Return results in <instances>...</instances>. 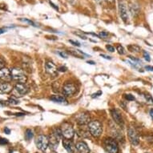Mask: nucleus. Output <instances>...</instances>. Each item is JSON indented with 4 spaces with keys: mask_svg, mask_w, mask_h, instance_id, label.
<instances>
[{
    "mask_svg": "<svg viewBox=\"0 0 153 153\" xmlns=\"http://www.w3.org/2000/svg\"><path fill=\"white\" fill-rule=\"evenodd\" d=\"M128 136L129 138L131 143L134 146L138 145L140 143V139H139V136L137 132H136V129L132 127L128 128Z\"/></svg>",
    "mask_w": 153,
    "mask_h": 153,
    "instance_id": "nucleus-8",
    "label": "nucleus"
},
{
    "mask_svg": "<svg viewBox=\"0 0 153 153\" xmlns=\"http://www.w3.org/2000/svg\"><path fill=\"white\" fill-rule=\"evenodd\" d=\"M100 56L101 57H103V58L106 59H111V57H110V56H108V55H103V54H101Z\"/></svg>",
    "mask_w": 153,
    "mask_h": 153,
    "instance_id": "nucleus-36",
    "label": "nucleus"
},
{
    "mask_svg": "<svg viewBox=\"0 0 153 153\" xmlns=\"http://www.w3.org/2000/svg\"><path fill=\"white\" fill-rule=\"evenodd\" d=\"M144 97H145L146 100H147L148 103L153 104V98L152 97V95H148V94H146V95H144Z\"/></svg>",
    "mask_w": 153,
    "mask_h": 153,
    "instance_id": "nucleus-24",
    "label": "nucleus"
},
{
    "mask_svg": "<svg viewBox=\"0 0 153 153\" xmlns=\"http://www.w3.org/2000/svg\"><path fill=\"white\" fill-rule=\"evenodd\" d=\"M0 79L5 82H9L12 79L11 71L8 68H3L0 69Z\"/></svg>",
    "mask_w": 153,
    "mask_h": 153,
    "instance_id": "nucleus-11",
    "label": "nucleus"
},
{
    "mask_svg": "<svg viewBox=\"0 0 153 153\" xmlns=\"http://www.w3.org/2000/svg\"><path fill=\"white\" fill-rule=\"evenodd\" d=\"M100 95H102V91H99L97 93H95V94H93L91 97H92V98H95V97H98V96H100Z\"/></svg>",
    "mask_w": 153,
    "mask_h": 153,
    "instance_id": "nucleus-34",
    "label": "nucleus"
},
{
    "mask_svg": "<svg viewBox=\"0 0 153 153\" xmlns=\"http://www.w3.org/2000/svg\"><path fill=\"white\" fill-rule=\"evenodd\" d=\"M77 88L74 83H66L63 88V92L65 96H71L76 92Z\"/></svg>",
    "mask_w": 153,
    "mask_h": 153,
    "instance_id": "nucleus-9",
    "label": "nucleus"
},
{
    "mask_svg": "<svg viewBox=\"0 0 153 153\" xmlns=\"http://www.w3.org/2000/svg\"><path fill=\"white\" fill-rule=\"evenodd\" d=\"M63 147L66 150L68 151V153H75L76 152V147L74 145V143L70 140H67L65 139L63 142Z\"/></svg>",
    "mask_w": 153,
    "mask_h": 153,
    "instance_id": "nucleus-14",
    "label": "nucleus"
},
{
    "mask_svg": "<svg viewBox=\"0 0 153 153\" xmlns=\"http://www.w3.org/2000/svg\"><path fill=\"white\" fill-rule=\"evenodd\" d=\"M58 54L60 55L61 57H63L64 59H68V54L66 52H63V51H58Z\"/></svg>",
    "mask_w": 153,
    "mask_h": 153,
    "instance_id": "nucleus-28",
    "label": "nucleus"
},
{
    "mask_svg": "<svg viewBox=\"0 0 153 153\" xmlns=\"http://www.w3.org/2000/svg\"><path fill=\"white\" fill-rule=\"evenodd\" d=\"M11 76H12V79L19 83H25L27 79L24 71L21 70L20 68H13L11 70Z\"/></svg>",
    "mask_w": 153,
    "mask_h": 153,
    "instance_id": "nucleus-3",
    "label": "nucleus"
},
{
    "mask_svg": "<svg viewBox=\"0 0 153 153\" xmlns=\"http://www.w3.org/2000/svg\"><path fill=\"white\" fill-rule=\"evenodd\" d=\"M69 42H70L71 44H73L74 46H76V47H79L80 46V43H79V42H77V41H74V40H69Z\"/></svg>",
    "mask_w": 153,
    "mask_h": 153,
    "instance_id": "nucleus-32",
    "label": "nucleus"
},
{
    "mask_svg": "<svg viewBox=\"0 0 153 153\" xmlns=\"http://www.w3.org/2000/svg\"><path fill=\"white\" fill-rule=\"evenodd\" d=\"M7 143H8V140L3 138V137H0V144L1 145H5Z\"/></svg>",
    "mask_w": 153,
    "mask_h": 153,
    "instance_id": "nucleus-26",
    "label": "nucleus"
},
{
    "mask_svg": "<svg viewBox=\"0 0 153 153\" xmlns=\"http://www.w3.org/2000/svg\"><path fill=\"white\" fill-rule=\"evenodd\" d=\"M111 116H112L113 120L116 122L118 125L123 126V120L122 116H121L120 113L117 110H111Z\"/></svg>",
    "mask_w": 153,
    "mask_h": 153,
    "instance_id": "nucleus-13",
    "label": "nucleus"
},
{
    "mask_svg": "<svg viewBox=\"0 0 153 153\" xmlns=\"http://www.w3.org/2000/svg\"><path fill=\"white\" fill-rule=\"evenodd\" d=\"M150 116H151V117H152V119L153 120V109L150 110Z\"/></svg>",
    "mask_w": 153,
    "mask_h": 153,
    "instance_id": "nucleus-42",
    "label": "nucleus"
},
{
    "mask_svg": "<svg viewBox=\"0 0 153 153\" xmlns=\"http://www.w3.org/2000/svg\"><path fill=\"white\" fill-rule=\"evenodd\" d=\"M76 120H77V123L79 124V125H84L86 123H89L90 122V116H88V114L86 113H82L80 115H79L77 117H76Z\"/></svg>",
    "mask_w": 153,
    "mask_h": 153,
    "instance_id": "nucleus-15",
    "label": "nucleus"
},
{
    "mask_svg": "<svg viewBox=\"0 0 153 153\" xmlns=\"http://www.w3.org/2000/svg\"><path fill=\"white\" fill-rule=\"evenodd\" d=\"M88 63H89V64H91V65H95V62H93V61H88Z\"/></svg>",
    "mask_w": 153,
    "mask_h": 153,
    "instance_id": "nucleus-43",
    "label": "nucleus"
},
{
    "mask_svg": "<svg viewBox=\"0 0 153 153\" xmlns=\"http://www.w3.org/2000/svg\"><path fill=\"white\" fill-rule=\"evenodd\" d=\"M95 1L98 4H103V2H104V0H95Z\"/></svg>",
    "mask_w": 153,
    "mask_h": 153,
    "instance_id": "nucleus-41",
    "label": "nucleus"
},
{
    "mask_svg": "<svg viewBox=\"0 0 153 153\" xmlns=\"http://www.w3.org/2000/svg\"><path fill=\"white\" fill-rule=\"evenodd\" d=\"M145 69L148 71H153V67L152 66H146Z\"/></svg>",
    "mask_w": 153,
    "mask_h": 153,
    "instance_id": "nucleus-37",
    "label": "nucleus"
},
{
    "mask_svg": "<svg viewBox=\"0 0 153 153\" xmlns=\"http://www.w3.org/2000/svg\"><path fill=\"white\" fill-rule=\"evenodd\" d=\"M4 131H5L6 134H7V135H9V134H10V130L8 128H4Z\"/></svg>",
    "mask_w": 153,
    "mask_h": 153,
    "instance_id": "nucleus-38",
    "label": "nucleus"
},
{
    "mask_svg": "<svg viewBox=\"0 0 153 153\" xmlns=\"http://www.w3.org/2000/svg\"><path fill=\"white\" fill-rule=\"evenodd\" d=\"M143 57H144V59H145L148 62H150L151 61L150 55H149V54H148L147 51H144V52H143Z\"/></svg>",
    "mask_w": 153,
    "mask_h": 153,
    "instance_id": "nucleus-27",
    "label": "nucleus"
},
{
    "mask_svg": "<svg viewBox=\"0 0 153 153\" xmlns=\"http://www.w3.org/2000/svg\"><path fill=\"white\" fill-rule=\"evenodd\" d=\"M3 66H4V62H3V60H2V59H0V69L3 68Z\"/></svg>",
    "mask_w": 153,
    "mask_h": 153,
    "instance_id": "nucleus-39",
    "label": "nucleus"
},
{
    "mask_svg": "<svg viewBox=\"0 0 153 153\" xmlns=\"http://www.w3.org/2000/svg\"><path fill=\"white\" fill-rule=\"evenodd\" d=\"M129 8H130V11L132 14L133 16H136L140 13V8L136 4H130Z\"/></svg>",
    "mask_w": 153,
    "mask_h": 153,
    "instance_id": "nucleus-20",
    "label": "nucleus"
},
{
    "mask_svg": "<svg viewBox=\"0 0 153 153\" xmlns=\"http://www.w3.org/2000/svg\"><path fill=\"white\" fill-rule=\"evenodd\" d=\"M106 48H107V50L109 51L110 52H114V51H115V48L112 47L111 45H107L106 46Z\"/></svg>",
    "mask_w": 153,
    "mask_h": 153,
    "instance_id": "nucleus-30",
    "label": "nucleus"
},
{
    "mask_svg": "<svg viewBox=\"0 0 153 153\" xmlns=\"http://www.w3.org/2000/svg\"><path fill=\"white\" fill-rule=\"evenodd\" d=\"M106 1H107V2H108L109 3H113L115 0H106Z\"/></svg>",
    "mask_w": 153,
    "mask_h": 153,
    "instance_id": "nucleus-44",
    "label": "nucleus"
},
{
    "mask_svg": "<svg viewBox=\"0 0 153 153\" xmlns=\"http://www.w3.org/2000/svg\"><path fill=\"white\" fill-rule=\"evenodd\" d=\"M46 71L49 74V75H52V76H56L57 75V71L58 69L56 68V66L52 63V62H47L45 65Z\"/></svg>",
    "mask_w": 153,
    "mask_h": 153,
    "instance_id": "nucleus-12",
    "label": "nucleus"
},
{
    "mask_svg": "<svg viewBox=\"0 0 153 153\" xmlns=\"http://www.w3.org/2000/svg\"><path fill=\"white\" fill-rule=\"evenodd\" d=\"M58 71H67V68L66 67H59V68H58Z\"/></svg>",
    "mask_w": 153,
    "mask_h": 153,
    "instance_id": "nucleus-35",
    "label": "nucleus"
},
{
    "mask_svg": "<svg viewBox=\"0 0 153 153\" xmlns=\"http://www.w3.org/2000/svg\"><path fill=\"white\" fill-rule=\"evenodd\" d=\"M33 136H34V133L30 129H27L25 131V139L26 140H30L31 139L33 138Z\"/></svg>",
    "mask_w": 153,
    "mask_h": 153,
    "instance_id": "nucleus-21",
    "label": "nucleus"
},
{
    "mask_svg": "<svg viewBox=\"0 0 153 153\" xmlns=\"http://www.w3.org/2000/svg\"><path fill=\"white\" fill-rule=\"evenodd\" d=\"M69 53H70L71 55H74L75 57H79V58H84L83 56H88L86 54H84V53L82 52L79 50H70L69 51Z\"/></svg>",
    "mask_w": 153,
    "mask_h": 153,
    "instance_id": "nucleus-19",
    "label": "nucleus"
},
{
    "mask_svg": "<svg viewBox=\"0 0 153 153\" xmlns=\"http://www.w3.org/2000/svg\"><path fill=\"white\" fill-rule=\"evenodd\" d=\"M62 132H61L60 128H54L50 134L49 137V144L51 148L55 149L59 145V142L60 140Z\"/></svg>",
    "mask_w": 153,
    "mask_h": 153,
    "instance_id": "nucleus-1",
    "label": "nucleus"
},
{
    "mask_svg": "<svg viewBox=\"0 0 153 153\" xmlns=\"http://www.w3.org/2000/svg\"><path fill=\"white\" fill-rule=\"evenodd\" d=\"M125 98L129 101L135 100V97H134L132 95H130V94H128V95H125Z\"/></svg>",
    "mask_w": 153,
    "mask_h": 153,
    "instance_id": "nucleus-29",
    "label": "nucleus"
},
{
    "mask_svg": "<svg viewBox=\"0 0 153 153\" xmlns=\"http://www.w3.org/2000/svg\"><path fill=\"white\" fill-rule=\"evenodd\" d=\"M61 132L62 136L67 140H71L74 136V129H73L71 124L68 122L63 123L61 126Z\"/></svg>",
    "mask_w": 153,
    "mask_h": 153,
    "instance_id": "nucleus-5",
    "label": "nucleus"
},
{
    "mask_svg": "<svg viewBox=\"0 0 153 153\" xmlns=\"http://www.w3.org/2000/svg\"><path fill=\"white\" fill-rule=\"evenodd\" d=\"M88 130L95 138H98L101 136L102 131H103V128H102V124L100 122L97 120L91 121L90 123H88Z\"/></svg>",
    "mask_w": 153,
    "mask_h": 153,
    "instance_id": "nucleus-2",
    "label": "nucleus"
},
{
    "mask_svg": "<svg viewBox=\"0 0 153 153\" xmlns=\"http://www.w3.org/2000/svg\"><path fill=\"white\" fill-rule=\"evenodd\" d=\"M13 88L12 86L10 85V83H0V91L3 93H9L12 91Z\"/></svg>",
    "mask_w": 153,
    "mask_h": 153,
    "instance_id": "nucleus-18",
    "label": "nucleus"
},
{
    "mask_svg": "<svg viewBox=\"0 0 153 153\" xmlns=\"http://www.w3.org/2000/svg\"><path fill=\"white\" fill-rule=\"evenodd\" d=\"M8 103H10V104H18V103H19V102H18L17 100H14V99H12V98H10L9 99V100H8Z\"/></svg>",
    "mask_w": 153,
    "mask_h": 153,
    "instance_id": "nucleus-31",
    "label": "nucleus"
},
{
    "mask_svg": "<svg viewBox=\"0 0 153 153\" xmlns=\"http://www.w3.org/2000/svg\"><path fill=\"white\" fill-rule=\"evenodd\" d=\"M116 49H117V51H118V52L120 55H123V54H125L124 48H123L121 45H117V47H116Z\"/></svg>",
    "mask_w": 153,
    "mask_h": 153,
    "instance_id": "nucleus-23",
    "label": "nucleus"
},
{
    "mask_svg": "<svg viewBox=\"0 0 153 153\" xmlns=\"http://www.w3.org/2000/svg\"><path fill=\"white\" fill-rule=\"evenodd\" d=\"M7 31V29H3V28H0V35L1 34H3L4 32Z\"/></svg>",
    "mask_w": 153,
    "mask_h": 153,
    "instance_id": "nucleus-40",
    "label": "nucleus"
},
{
    "mask_svg": "<svg viewBox=\"0 0 153 153\" xmlns=\"http://www.w3.org/2000/svg\"><path fill=\"white\" fill-rule=\"evenodd\" d=\"M20 21H22V22H24V23H29V24H30L31 26H34V27H36V25H35V23H34L33 21L29 20V19H20Z\"/></svg>",
    "mask_w": 153,
    "mask_h": 153,
    "instance_id": "nucleus-25",
    "label": "nucleus"
},
{
    "mask_svg": "<svg viewBox=\"0 0 153 153\" xmlns=\"http://www.w3.org/2000/svg\"><path fill=\"white\" fill-rule=\"evenodd\" d=\"M35 144L39 150L42 151V152H45L47 148H48V145H49V139L46 136L40 135L36 138Z\"/></svg>",
    "mask_w": 153,
    "mask_h": 153,
    "instance_id": "nucleus-6",
    "label": "nucleus"
},
{
    "mask_svg": "<svg viewBox=\"0 0 153 153\" xmlns=\"http://www.w3.org/2000/svg\"><path fill=\"white\" fill-rule=\"evenodd\" d=\"M128 49L131 52H139V51H140V48L139 46L134 45V44L128 46Z\"/></svg>",
    "mask_w": 153,
    "mask_h": 153,
    "instance_id": "nucleus-22",
    "label": "nucleus"
},
{
    "mask_svg": "<svg viewBox=\"0 0 153 153\" xmlns=\"http://www.w3.org/2000/svg\"><path fill=\"white\" fill-rule=\"evenodd\" d=\"M108 35V33L104 32V31H102V32L100 33L99 36H100V37H102V38H105V37H107Z\"/></svg>",
    "mask_w": 153,
    "mask_h": 153,
    "instance_id": "nucleus-33",
    "label": "nucleus"
},
{
    "mask_svg": "<svg viewBox=\"0 0 153 153\" xmlns=\"http://www.w3.org/2000/svg\"><path fill=\"white\" fill-rule=\"evenodd\" d=\"M50 100L53 102L57 103H60V104H68V100L66 99L65 96L59 95H52L50 98Z\"/></svg>",
    "mask_w": 153,
    "mask_h": 153,
    "instance_id": "nucleus-17",
    "label": "nucleus"
},
{
    "mask_svg": "<svg viewBox=\"0 0 153 153\" xmlns=\"http://www.w3.org/2000/svg\"><path fill=\"white\" fill-rule=\"evenodd\" d=\"M103 145L109 153H117L119 151L118 144L112 138H106L103 140Z\"/></svg>",
    "mask_w": 153,
    "mask_h": 153,
    "instance_id": "nucleus-4",
    "label": "nucleus"
},
{
    "mask_svg": "<svg viewBox=\"0 0 153 153\" xmlns=\"http://www.w3.org/2000/svg\"><path fill=\"white\" fill-rule=\"evenodd\" d=\"M119 10H120V15L122 20L125 23H128V19H129L128 9L126 7L125 4L121 1H120V3H119Z\"/></svg>",
    "mask_w": 153,
    "mask_h": 153,
    "instance_id": "nucleus-10",
    "label": "nucleus"
},
{
    "mask_svg": "<svg viewBox=\"0 0 153 153\" xmlns=\"http://www.w3.org/2000/svg\"><path fill=\"white\" fill-rule=\"evenodd\" d=\"M76 149L78 150V152L79 153H89L90 152V149L88 148V144L85 143V142H83V141H80V142H78L76 143Z\"/></svg>",
    "mask_w": 153,
    "mask_h": 153,
    "instance_id": "nucleus-16",
    "label": "nucleus"
},
{
    "mask_svg": "<svg viewBox=\"0 0 153 153\" xmlns=\"http://www.w3.org/2000/svg\"><path fill=\"white\" fill-rule=\"evenodd\" d=\"M28 91H29V89H28L27 87L24 83H19L15 85L14 91H13V93H14L15 96L21 97V96H23L24 95H26L28 92Z\"/></svg>",
    "mask_w": 153,
    "mask_h": 153,
    "instance_id": "nucleus-7",
    "label": "nucleus"
}]
</instances>
